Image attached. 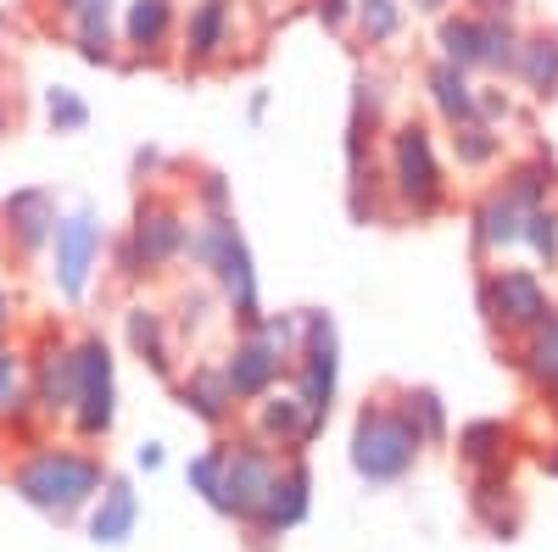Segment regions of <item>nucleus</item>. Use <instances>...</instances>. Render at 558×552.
<instances>
[{"mask_svg": "<svg viewBox=\"0 0 558 552\" xmlns=\"http://www.w3.org/2000/svg\"><path fill=\"white\" fill-rule=\"evenodd\" d=\"M380 157H386V184H391L397 218L430 223L452 207V173H447V157L436 146V128L425 118H397L386 128Z\"/></svg>", "mask_w": 558, "mask_h": 552, "instance_id": "f257e3e1", "label": "nucleus"}, {"mask_svg": "<svg viewBox=\"0 0 558 552\" xmlns=\"http://www.w3.org/2000/svg\"><path fill=\"white\" fill-rule=\"evenodd\" d=\"M12 486L23 491V502H34L39 514L68 525L107 491V464L84 446H34L12 469Z\"/></svg>", "mask_w": 558, "mask_h": 552, "instance_id": "f03ea898", "label": "nucleus"}, {"mask_svg": "<svg viewBox=\"0 0 558 552\" xmlns=\"http://www.w3.org/2000/svg\"><path fill=\"white\" fill-rule=\"evenodd\" d=\"M191 268H202L213 291L229 302V318L241 330L263 324V307H257V268H252V246L241 235V223L229 212H202L196 218V235H191Z\"/></svg>", "mask_w": 558, "mask_h": 552, "instance_id": "7ed1b4c3", "label": "nucleus"}, {"mask_svg": "<svg viewBox=\"0 0 558 552\" xmlns=\"http://www.w3.org/2000/svg\"><path fill=\"white\" fill-rule=\"evenodd\" d=\"M475 307L486 318V330L502 346H514V341H525L542 324L558 302H553V291L542 280V268H525V262H481V273H475Z\"/></svg>", "mask_w": 558, "mask_h": 552, "instance_id": "20e7f679", "label": "nucleus"}, {"mask_svg": "<svg viewBox=\"0 0 558 552\" xmlns=\"http://www.w3.org/2000/svg\"><path fill=\"white\" fill-rule=\"evenodd\" d=\"M191 235H196V223L179 207V196H162V191L140 196L129 235L118 241V273L123 280H157V273L191 257Z\"/></svg>", "mask_w": 558, "mask_h": 552, "instance_id": "39448f33", "label": "nucleus"}, {"mask_svg": "<svg viewBox=\"0 0 558 552\" xmlns=\"http://www.w3.org/2000/svg\"><path fill=\"white\" fill-rule=\"evenodd\" d=\"M425 441L413 436V425L402 419V407L391 396H368L352 419V469L368 486H397L413 475Z\"/></svg>", "mask_w": 558, "mask_h": 552, "instance_id": "423d86ee", "label": "nucleus"}, {"mask_svg": "<svg viewBox=\"0 0 558 552\" xmlns=\"http://www.w3.org/2000/svg\"><path fill=\"white\" fill-rule=\"evenodd\" d=\"M436 45H441V62H452L463 73L514 78L525 28H520V17H481L470 7H458V12L436 17Z\"/></svg>", "mask_w": 558, "mask_h": 552, "instance_id": "0eeeda50", "label": "nucleus"}, {"mask_svg": "<svg viewBox=\"0 0 558 552\" xmlns=\"http://www.w3.org/2000/svg\"><path fill=\"white\" fill-rule=\"evenodd\" d=\"M279 464H286V452H274L268 441H257L252 430L229 441V457H223V491H218V514L235 519V525H252L263 496L279 475Z\"/></svg>", "mask_w": 558, "mask_h": 552, "instance_id": "6e6552de", "label": "nucleus"}, {"mask_svg": "<svg viewBox=\"0 0 558 552\" xmlns=\"http://www.w3.org/2000/svg\"><path fill=\"white\" fill-rule=\"evenodd\" d=\"M235 39H241V0H191L179 23V68L213 73L229 62Z\"/></svg>", "mask_w": 558, "mask_h": 552, "instance_id": "1a4fd4ad", "label": "nucleus"}, {"mask_svg": "<svg viewBox=\"0 0 558 552\" xmlns=\"http://www.w3.org/2000/svg\"><path fill=\"white\" fill-rule=\"evenodd\" d=\"M118 419V375H112V352L96 330L78 335V396H73V436L78 441H101Z\"/></svg>", "mask_w": 558, "mask_h": 552, "instance_id": "9d476101", "label": "nucleus"}, {"mask_svg": "<svg viewBox=\"0 0 558 552\" xmlns=\"http://www.w3.org/2000/svg\"><path fill=\"white\" fill-rule=\"evenodd\" d=\"M107 257V223L96 212H68L57 223V241H51V280L68 302H78L89 291V280H96V268Z\"/></svg>", "mask_w": 558, "mask_h": 552, "instance_id": "9b49d317", "label": "nucleus"}, {"mask_svg": "<svg viewBox=\"0 0 558 552\" xmlns=\"http://www.w3.org/2000/svg\"><path fill=\"white\" fill-rule=\"evenodd\" d=\"M28 385H34V407L45 425L73 419V396H78V335L45 330L39 352L28 357Z\"/></svg>", "mask_w": 558, "mask_h": 552, "instance_id": "f8f14e48", "label": "nucleus"}, {"mask_svg": "<svg viewBox=\"0 0 558 552\" xmlns=\"http://www.w3.org/2000/svg\"><path fill=\"white\" fill-rule=\"evenodd\" d=\"M336 380H341V341H336V324H330L324 312H307V335H302V352H296V363H291V391L318 413V419H330Z\"/></svg>", "mask_w": 558, "mask_h": 552, "instance_id": "ddd939ff", "label": "nucleus"}, {"mask_svg": "<svg viewBox=\"0 0 558 552\" xmlns=\"http://www.w3.org/2000/svg\"><path fill=\"white\" fill-rule=\"evenodd\" d=\"M307 508H313V475H307V457L291 452L286 464H279V475H274V486H268V496H263L257 519L246 525V536L268 552L274 541H286V536L307 519Z\"/></svg>", "mask_w": 558, "mask_h": 552, "instance_id": "4468645a", "label": "nucleus"}, {"mask_svg": "<svg viewBox=\"0 0 558 552\" xmlns=\"http://www.w3.org/2000/svg\"><path fill=\"white\" fill-rule=\"evenodd\" d=\"M218 368H223V380H229V391H235L241 407H252L268 391H279V380H291V357L279 352L263 330H241L235 346L218 357Z\"/></svg>", "mask_w": 558, "mask_h": 552, "instance_id": "2eb2a0df", "label": "nucleus"}, {"mask_svg": "<svg viewBox=\"0 0 558 552\" xmlns=\"http://www.w3.org/2000/svg\"><path fill=\"white\" fill-rule=\"evenodd\" d=\"M179 0H129L123 12V45H129V68H168L179 62Z\"/></svg>", "mask_w": 558, "mask_h": 552, "instance_id": "dca6fc26", "label": "nucleus"}, {"mask_svg": "<svg viewBox=\"0 0 558 552\" xmlns=\"http://www.w3.org/2000/svg\"><path fill=\"white\" fill-rule=\"evenodd\" d=\"M525 223H531V207L514 201L492 184V191L470 207V246H475V262H508L514 252H525Z\"/></svg>", "mask_w": 558, "mask_h": 552, "instance_id": "f3484780", "label": "nucleus"}, {"mask_svg": "<svg viewBox=\"0 0 558 552\" xmlns=\"http://www.w3.org/2000/svg\"><path fill=\"white\" fill-rule=\"evenodd\" d=\"M324 430V419L296 396V391H268L263 402H252V436L268 441L274 452H302L313 436Z\"/></svg>", "mask_w": 558, "mask_h": 552, "instance_id": "a211bd4d", "label": "nucleus"}, {"mask_svg": "<svg viewBox=\"0 0 558 552\" xmlns=\"http://www.w3.org/2000/svg\"><path fill=\"white\" fill-rule=\"evenodd\" d=\"M57 223H62V212L45 191H17L7 207H0V229H7V246L17 257H39L57 241Z\"/></svg>", "mask_w": 558, "mask_h": 552, "instance_id": "6ab92c4d", "label": "nucleus"}, {"mask_svg": "<svg viewBox=\"0 0 558 552\" xmlns=\"http://www.w3.org/2000/svg\"><path fill=\"white\" fill-rule=\"evenodd\" d=\"M123 335H129V352L140 357V363H151L162 380H179V330H173V312H162V307H129L123 312Z\"/></svg>", "mask_w": 558, "mask_h": 552, "instance_id": "aec40b11", "label": "nucleus"}, {"mask_svg": "<svg viewBox=\"0 0 558 552\" xmlns=\"http://www.w3.org/2000/svg\"><path fill=\"white\" fill-rule=\"evenodd\" d=\"M508 368H514V375H520L536 396L558 402V307L542 318L525 341L508 346Z\"/></svg>", "mask_w": 558, "mask_h": 552, "instance_id": "412c9836", "label": "nucleus"}, {"mask_svg": "<svg viewBox=\"0 0 558 552\" xmlns=\"http://www.w3.org/2000/svg\"><path fill=\"white\" fill-rule=\"evenodd\" d=\"M73 45H78V57L84 62H96V68H112L123 62V17H118V0H78V12L68 23Z\"/></svg>", "mask_w": 558, "mask_h": 552, "instance_id": "4be33fe9", "label": "nucleus"}, {"mask_svg": "<svg viewBox=\"0 0 558 552\" xmlns=\"http://www.w3.org/2000/svg\"><path fill=\"white\" fill-rule=\"evenodd\" d=\"M425 96H430V107H436V118L447 128L481 123V84H475V73H463V68H452V62L436 57L425 68Z\"/></svg>", "mask_w": 558, "mask_h": 552, "instance_id": "5701e85b", "label": "nucleus"}, {"mask_svg": "<svg viewBox=\"0 0 558 552\" xmlns=\"http://www.w3.org/2000/svg\"><path fill=\"white\" fill-rule=\"evenodd\" d=\"M173 391H179V402L191 407L202 425H213V430H223L229 419H235V407H241L218 363H191V375H179Z\"/></svg>", "mask_w": 558, "mask_h": 552, "instance_id": "b1692460", "label": "nucleus"}, {"mask_svg": "<svg viewBox=\"0 0 558 552\" xmlns=\"http://www.w3.org/2000/svg\"><path fill=\"white\" fill-rule=\"evenodd\" d=\"M514 425H502V419H475V425H463L458 430V457L470 464V475H492V469H508L514 464Z\"/></svg>", "mask_w": 558, "mask_h": 552, "instance_id": "393cba45", "label": "nucleus"}, {"mask_svg": "<svg viewBox=\"0 0 558 552\" xmlns=\"http://www.w3.org/2000/svg\"><path fill=\"white\" fill-rule=\"evenodd\" d=\"M514 84L531 101H558V28H531L514 62Z\"/></svg>", "mask_w": 558, "mask_h": 552, "instance_id": "a878e982", "label": "nucleus"}, {"mask_svg": "<svg viewBox=\"0 0 558 552\" xmlns=\"http://www.w3.org/2000/svg\"><path fill=\"white\" fill-rule=\"evenodd\" d=\"M470 508H475V519H481L497 541H508V536L520 530V496H514V480H508V469L475 475V486H470Z\"/></svg>", "mask_w": 558, "mask_h": 552, "instance_id": "bb28decb", "label": "nucleus"}, {"mask_svg": "<svg viewBox=\"0 0 558 552\" xmlns=\"http://www.w3.org/2000/svg\"><path fill=\"white\" fill-rule=\"evenodd\" d=\"M447 151L463 173H497L508 162V134L492 123H458L447 128Z\"/></svg>", "mask_w": 558, "mask_h": 552, "instance_id": "cd10ccee", "label": "nucleus"}, {"mask_svg": "<svg viewBox=\"0 0 558 552\" xmlns=\"http://www.w3.org/2000/svg\"><path fill=\"white\" fill-rule=\"evenodd\" d=\"M39 407H34V385H28V352L0 341V425H34Z\"/></svg>", "mask_w": 558, "mask_h": 552, "instance_id": "c85d7f7f", "label": "nucleus"}, {"mask_svg": "<svg viewBox=\"0 0 558 552\" xmlns=\"http://www.w3.org/2000/svg\"><path fill=\"white\" fill-rule=\"evenodd\" d=\"M497 184H502V191L514 196V201H525L531 212H536V207H553V196H558V162L542 157V151H531V157H508Z\"/></svg>", "mask_w": 558, "mask_h": 552, "instance_id": "c756f323", "label": "nucleus"}, {"mask_svg": "<svg viewBox=\"0 0 558 552\" xmlns=\"http://www.w3.org/2000/svg\"><path fill=\"white\" fill-rule=\"evenodd\" d=\"M391 402L402 407V419L413 425V436L425 441V446H441L447 441V402L430 385H402V391H391Z\"/></svg>", "mask_w": 558, "mask_h": 552, "instance_id": "7c9ffc66", "label": "nucleus"}, {"mask_svg": "<svg viewBox=\"0 0 558 552\" xmlns=\"http://www.w3.org/2000/svg\"><path fill=\"white\" fill-rule=\"evenodd\" d=\"M402 23H408V0H357V45L368 51H386V45L402 39Z\"/></svg>", "mask_w": 558, "mask_h": 552, "instance_id": "2f4dec72", "label": "nucleus"}, {"mask_svg": "<svg viewBox=\"0 0 558 552\" xmlns=\"http://www.w3.org/2000/svg\"><path fill=\"white\" fill-rule=\"evenodd\" d=\"M134 486L129 480H107V491H101V508H96V519H89V536L96 541H123L129 530H134Z\"/></svg>", "mask_w": 558, "mask_h": 552, "instance_id": "473e14b6", "label": "nucleus"}, {"mask_svg": "<svg viewBox=\"0 0 558 552\" xmlns=\"http://www.w3.org/2000/svg\"><path fill=\"white\" fill-rule=\"evenodd\" d=\"M391 78L380 73V68H363L357 73V84H352V123H368V128H391Z\"/></svg>", "mask_w": 558, "mask_h": 552, "instance_id": "72a5a7b5", "label": "nucleus"}, {"mask_svg": "<svg viewBox=\"0 0 558 552\" xmlns=\"http://www.w3.org/2000/svg\"><path fill=\"white\" fill-rule=\"evenodd\" d=\"M525 252H531L536 268H558V201L531 212V223H525Z\"/></svg>", "mask_w": 558, "mask_h": 552, "instance_id": "f704fd0d", "label": "nucleus"}, {"mask_svg": "<svg viewBox=\"0 0 558 552\" xmlns=\"http://www.w3.org/2000/svg\"><path fill=\"white\" fill-rule=\"evenodd\" d=\"M223 457H229V441H213L202 457H191V486L218 508V491H223Z\"/></svg>", "mask_w": 558, "mask_h": 552, "instance_id": "c9c22d12", "label": "nucleus"}, {"mask_svg": "<svg viewBox=\"0 0 558 552\" xmlns=\"http://www.w3.org/2000/svg\"><path fill=\"white\" fill-rule=\"evenodd\" d=\"M207 307H213V291H184V296H179V312H173V330H179V335H202L207 318H213Z\"/></svg>", "mask_w": 558, "mask_h": 552, "instance_id": "e433bc0d", "label": "nucleus"}, {"mask_svg": "<svg viewBox=\"0 0 558 552\" xmlns=\"http://www.w3.org/2000/svg\"><path fill=\"white\" fill-rule=\"evenodd\" d=\"M520 118V101L508 96L502 84H481V123H492V128H508Z\"/></svg>", "mask_w": 558, "mask_h": 552, "instance_id": "4c0bfd02", "label": "nucleus"}, {"mask_svg": "<svg viewBox=\"0 0 558 552\" xmlns=\"http://www.w3.org/2000/svg\"><path fill=\"white\" fill-rule=\"evenodd\" d=\"M313 17L330 34H352L357 28V0H313Z\"/></svg>", "mask_w": 558, "mask_h": 552, "instance_id": "58836bf2", "label": "nucleus"}, {"mask_svg": "<svg viewBox=\"0 0 558 552\" xmlns=\"http://www.w3.org/2000/svg\"><path fill=\"white\" fill-rule=\"evenodd\" d=\"M191 191H196V201H202V212H229V184H223V173H213V168H202V173L191 179Z\"/></svg>", "mask_w": 558, "mask_h": 552, "instance_id": "ea45409f", "label": "nucleus"}, {"mask_svg": "<svg viewBox=\"0 0 558 552\" xmlns=\"http://www.w3.org/2000/svg\"><path fill=\"white\" fill-rule=\"evenodd\" d=\"M51 123L68 134V128H84L89 123V107L73 96V89H51Z\"/></svg>", "mask_w": 558, "mask_h": 552, "instance_id": "a19ab883", "label": "nucleus"}, {"mask_svg": "<svg viewBox=\"0 0 558 552\" xmlns=\"http://www.w3.org/2000/svg\"><path fill=\"white\" fill-rule=\"evenodd\" d=\"M463 7L481 17H520V0H463Z\"/></svg>", "mask_w": 558, "mask_h": 552, "instance_id": "79ce46f5", "label": "nucleus"}, {"mask_svg": "<svg viewBox=\"0 0 558 552\" xmlns=\"http://www.w3.org/2000/svg\"><path fill=\"white\" fill-rule=\"evenodd\" d=\"M408 7H413V12H425V17H447L458 0H408Z\"/></svg>", "mask_w": 558, "mask_h": 552, "instance_id": "37998d69", "label": "nucleus"}, {"mask_svg": "<svg viewBox=\"0 0 558 552\" xmlns=\"http://www.w3.org/2000/svg\"><path fill=\"white\" fill-rule=\"evenodd\" d=\"M39 7H45V12H57L62 23H73V12H78V0H39Z\"/></svg>", "mask_w": 558, "mask_h": 552, "instance_id": "c03bdc74", "label": "nucleus"}, {"mask_svg": "<svg viewBox=\"0 0 558 552\" xmlns=\"http://www.w3.org/2000/svg\"><path fill=\"white\" fill-rule=\"evenodd\" d=\"M7 324H12V296L0 291V335H7Z\"/></svg>", "mask_w": 558, "mask_h": 552, "instance_id": "a18cd8bd", "label": "nucleus"}, {"mask_svg": "<svg viewBox=\"0 0 558 552\" xmlns=\"http://www.w3.org/2000/svg\"><path fill=\"white\" fill-rule=\"evenodd\" d=\"M542 469H547V475H558V441H553V452H542Z\"/></svg>", "mask_w": 558, "mask_h": 552, "instance_id": "49530a36", "label": "nucleus"}, {"mask_svg": "<svg viewBox=\"0 0 558 552\" xmlns=\"http://www.w3.org/2000/svg\"><path fill=\"white\" fill-rule=\"evenodd\" d=\"M246 7H257V12H274V7H286V0H246Z\"/></svg>", "mask_w": 558, "mask_h": 552, "instance_id": "de8ad7c7", "label": "nucleus"}, {"mask_svg": "<svg viewBox=\"0 0 558 552\" xmlns=\"http://www.w3.org/2000/svg\"><path fill=\"white\" fill-rule=\"evenodd\" d=\"M7 123H12V118H7V96H0V134H7Z\"/></svg>", "mask_w": 558, "mask_h": 552, "instance_id": "09e8293b", "label": "nucleus"}]
</instances>
